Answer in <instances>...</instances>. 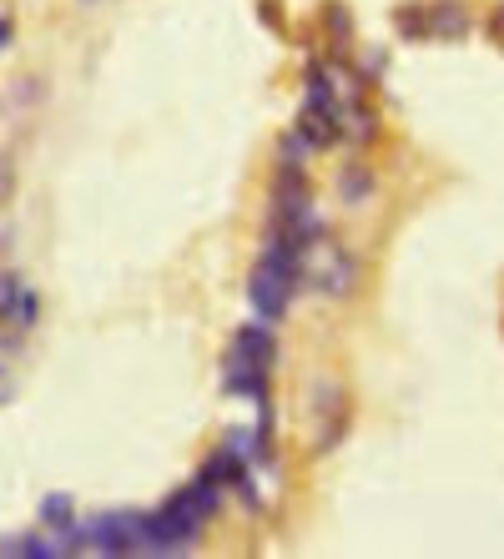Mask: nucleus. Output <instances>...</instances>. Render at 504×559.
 <instances>
[{"mask_svg": "<svg viewBox=\"0 0 504 559\" xmlns=\"http://www.w3.org/2000/svg\"><path fill=\"white\" fill-rule=\"evenodd\" d=\"M353 429V398L338 378H313L308 383V439L313 454H333Z\"/></svg>", "mask_w": 504, "mask_h": 559, "instance_id": "f257e3e1", "label": "nucleus"}, {"mask_svg": "<svg viewBox=\"0 0 504 559\" xmlns=\"http://www.w3.org/2000/svg\"><path fill=\"white\" fill-rule=\"evenodd\" d=\"M298 288H313V293H323L333 303L353 298V288H358V262H353V252H343L333 237L308 242L303 247V267H298Z\"/></svg>", "mask_w": 504, "mask_h": 559, "instance_id": "f03ea898", "label": "nucleus"}, {"mask_svg": "<svg viewBox=\"0 0 504 559\" xmlns=\"http://www.w3.org/2000/svg\"><path fill=\"white\" fill-rule=\"evenodd\" d=\"M91 554H147V514L137 509H111L81 524Z\"/></svg>", "mask_w": 504, "mask_h": 559, "instance_id": "7ed1b4c3", "label": "nucleus"}, {"mask_svg": "<svg viewBox=\"0 0 504 559\" xmlns=\"http://www.w3.org/2000/svg\"><path fill=\"white\" fill-rule=\"evenodd\" d=\"M293 293H298V277H288L283 267H273V262H252V272H247V303H252V313H258L263 323H283L288 318V308H293Z\"/></svg>", "mask_w": 504, "mask_h": 559, "instance_id": "20e7f679", "label": "nucleus"}, {"mask_svg": "<svg viewBox=\"0 0 504 559\" xmlns=\"http://www.w3.org/2000/svg\"><path fill=\"white\" fill-rule=\"evenodd\" d=\"M222 393L263 403V398H273V368H263V363H247V358L227 353V363H222Z\"/></svg>", "mask_w": 504, "mask_h": 559, "instance_id": "39448f33", "label": "nucleus"}, {"mask_svg": "<svg viewBox=\"0 0 504 559\" xmlns=\"http://www.w3.org/2000/svg\"><path fill=\"white\" fill-rule=\"evenodd\" d=\"M227 353L273 368V363H278V333H273L268 323H242V328H232V348H227Z\"/></svg>", "mask_w": 504, "mask_h": 559, "instance_id": "423d86ee", "label": "nucleus"}, {"mask_svg": "<svg viewBox=\"0 0 504 559\" xmlns=\"http://www.w3.org/2000/svg\"><path fill=\"white\" fill-rule=\"evenodd\" d=\"M424 21H429V41H464L474 16L464 0H439V6H424Z\"/></svg>", "mask_w": 504, "mask_h": 559, "instance_id": "0eeeda50", "label": "nucleus"}, {"mask_svg": "<svg viewBox=\"0 0 504 559\" xmlns=\"http://www.w3.org/2000/svg\"><path fill=\"white\" fill-rule=\"evenodd\" d=\"M293 131H298V142H303L308 152H328V147H338V142H343L338 121H333L328 111H318V106H303V111H298V121H293Z\"/></svg>", "mask_w": 504, "mask_h": 559, "instance_id": "6e6552de", "label": "nucleus"}, {"mask_svg": "<svg viewBox=\"0 0 504 559\" xmlns=\"http://www.w3.org/2000/svg\"><path fill=\"white\" fill-rule=\"evenodd\" d=\"M0 554H31V559H51V554H56V539H41V534H6V539H0Z\"/></svg>", "mask_w": 504, "mask_h": 559, "instance_id": "1a4fd4ad", "label": "nucleus"}, {"mask_svg": "<svg viewBox=\"0 0 504 559\" xmlns=\"http://www.w3.org/2000/svg\"><path fill=\"white\" fill-rule=\"evenodd\" d=\"M338 197L353 202V207L368 202V197H373V172H368V167H348V172L338 177Z\"/></svg>", "mask_w": 504, "mask_h": 559, "instance_id": "9d476101", "label": "nucleus"}, {"mask_svg": "<svg viewBox=\"0 0 504 559\" xmlns=\"http://www.w3.org/2000/svg\"><path fill=\"white\" fill-rule=\"evenodd\" d=\"M36 519L56 534V529H66L71 519H76V509H71V494H46L41 499V509H36Z\"/></svg>", "mask_w": 504, "mask_h": 559, "instance_id": "9b49d317", "label": "nucleus"}, {"mask_svg": "<svg viewBox=\"0 0 504 559\" xmlns=\"http://www.w3.org/2000/svg\"><path fill=\"white\" fill-rule=\"evenodd\" d=\"M323 31L333 36V46H348V36H353V11L343 6V0H328V6H323Z\"/></svg>", "mask_w": 504, "mask_h": 559, "instance_id": "f8f14e48", "label": "nucleus"}, {"mask_svg": "<svg viewBox=\"0 0 504 559\" xmlns=\"http://www.w3.org/2000/svg\"><path fill=\"white\" fill-rule=\"evenodd\" d=\"M394 26L404 41H429V21H424V6H399L394 11Z\"/></svg>", "mask_w": 504, "mask_h": 559, "instance_id": "ddd939ff", "label": "nucleus"}, {"mask_svg": "<svg viewBox=\"0 0 504 559\" xmlns=\"http://www.w3.org/2000/svg\"><path fill=\"white\" fill-rule=\"evenodd\" d=\"M232 494H237V504H242L247 514H263V489H258V479H252L247 469L237 474V484H232Z\"/></svg>", "mask_w": 504, "mask_h": 559, "instance_id": "4468645a", "label": "nucleus"}, {"mask_svg": "<svg viewBox=\"0 0 504 559\" xmlns=\"http://www.w3.org/2000/svg\"><path fill=\"white\" fill-rule=\"evenodd\" d=\"M11 197H16V157L6 152V157H0V212L11 207Z\"/></svg>", "mask_w": 504, "mask_h": 559, "instance_id": "2eb2a0df", "label": "nucleus"}, {"mask_svg": "<svg viewBox=\"0 0 504 559\" xmlns=\"http://www.w3.org/2000/svg\"><path fill=\"white\" fill-rule=\"evenodd\" d=\"M11 46H16V21L0 11V51H11Z\"/></svg>", "mask_w": 504, "mask_h": 559, "instance_id": "dca6fc26", "label": "nucleus"}, {"mask_svg": "<svg viewBox=\"0 0 504 559\" xmlns=\"http://www.w3.org/2000/svg\"><path fill=\"white\" fill-rule=\"evenodd\" d=\"M76 6H86V11H91V6H106V0H76Z\"/></svg>", "mask_w": 504, "mask_h": 559, "instance_id": "f3484780", "label": "nucleus"}, {"mask_svg": "<svg viewBox=\"0 0 504 559\" xmlns=\"http://www.w3.org/2000/svg\"><path fill=\"white\" fill-rule=\"evenodd\" d=\"M0 373H6V368H0Z\"/></svg>", "mask_w": 504, "mask_h": 559, "instance_id": "a211bd4d", "label": "nucleus"}]
</instances>
